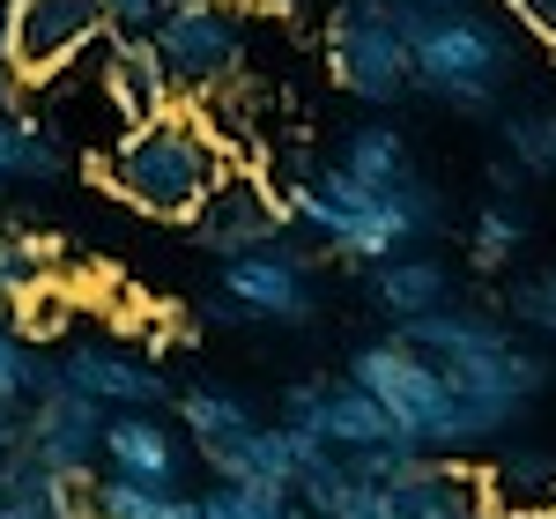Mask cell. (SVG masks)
<instances>
[{"label": "cell", "mask_w": 556, "mask_h": 519, "mask_svg": "<svg viewBox=\"0 0 556 519\" xmlns=\"http://www.w3.org/2000/svg\"><path fill=\"white\" fill-rule=\"evenodd\" d=\"M223 178H230L223 134L201 112H186V104L141 119V127H119L112 156H104V186L127 201L134 216H156V223H193Z\"/></svg>", "instance_id": "1"}, {"label": "cell", "mask_w": 556, "mask_h": 519, "mask_svg": "<svg viewBox=\"0 0 556 519\" xmlns=\"http://www.w3.org/2000/svg\"><path fill=\"white\" fill-rule=\"evenodd\" d=\"M282 201H290V216H298L319 245H334L342 260H364V267H379V260L438 238V223H445V201H438L430 178L408 186V193H379V186H364L349 164L290 178Z\"/></svg>", "instance_id": "2"}, {"label": "cell", "mask_w": 556, "mask_h": 519, "mask_svg": "<svg viewBox=\"0 0 556 519\" xmlns=\"http://www.w3.org/2000/svg\"><path fill=\"white\" fill-rule=\"evenodd\" d=\"M408 30V52H416V97L445 104V112H497V97L513 89V67H519V45L497 15L482 8H416L401 15Z\"/></svg>", "instance_id": "3"}, {"label": "cell", "mask_w": 556, "mask_h": 519, "mask_svg": "<svg viewBox=\"0 0 556 519\" xmlns=\"http://www.w3.org/2000/svg\"><path fill=\"white\" fill-rule=\"evenodd\" d=\"M408 0H334V23H327V67L356 104H401L416 97V52L401 30Z\"/></svg>", "instance_id": "4"}, {"label": "cell", "mask_w": 556, "mask_h": 519, "mask_svg": "<svg viewBox=\"0 0 556 519\" xmlns=\"http://www.w3.org/2000/svg\"><path fill=\"white\" fill-rule=\"evenodd\" d=\"M349 379L356 387H371L393 408V423L416 438L424 453H445V423H453V379H445V364L424 356V349H408L401 334H386V342H364L349 356Z\"/></svg>", "instance_id": "5"}, {"label": "cell", "mask_w": 556, "mask_h": 519, "mask_svg": "<svg viewBox=\"0 0 556 519\" xmlns=\"http://www.w3.org/2000/svg\"><path fill=\"white\" fill-rule=\"evenodd\" d=\"M215 319H260V327H312L319 319V282L312 260L290 245H260V253L223 260V290L208 304Z\"/></svg>", "instance_id": "6"}, {"label": "cell", "mask_w": 556, "mask_h": 519, "mask_svg": "<svg viewBox=\"0 0 556 519\" xmlns=\"http://www.w3.org/2000/svg\"><path fill=\"white\" fill-rule=\"evenodd\" d=\"M149 38L164 52L172 83L193 89V97L238 83V67H245V30H238V15H230L223 0H172Z\"/></svg>", "instance_id": "7"}, {"label": "cell", "mask_w": 556, "mask_h": 519, "mask_svg": "<svg viewBox=\"0 0 556 519\" xmlns=\"http://www.w3.org/2000/svg\"><path fill=\"white\" fill-rule=\"evenodd\" d=\"M104 30H112V8H104V0H15L8 67H15L23 83H52V75L75 67Z\"/></svg>", "instance_id": "8"}, {"label": "cell", "mask_w": 556, "mask_h": 519, "mask_svg": "<svg viewBox=\"0 0 556 519\" xmlns=\"http://www.w3.org/2000/svg\"><path fill=\"white\" fill-rule=\"evenodd\" d=\"M104 431H112V408L97 393H83L75 379L38 393L30 416H23V445L45 468H60V476H97L104 468Z\"/></svg>", "instance_id": "9"}, {"label": "cell", "mask_w": 556, "mask_h": 519, "mask_svg": "<svg viewBox=\"0 0 556 519\" xmlns=\"http://www.w3.org/2000/svg\"><path fill=\"white\" fill-rule=\"evenodd\" d=\"M282 223H290V201H282V193H267V178L230 172V178H223V186L208 193V201H201V216H193V238H201V253L238 260V253H260V245H275V238H282Z\"/></svg>", "instance_id": "10"}, {"label": "cell", "mask_w": 556, "mask_h": 519, "mask_svg": "<svg viewBox=\"0 0 556 519\" xmlns=\"http://www.w3.org/2000/svg\"><path fill=\"white\" fill-rule=\"evenodd\" d=\"M393 334L408 349H424L438 364H460V356H490V349H513L519 327L505 319V304H475V298H453L438 312H416V319H393Z\"/></svg>", "instance_id": "11"}, {"label": "cell", "mask_w": 556, "mask_h": 519, "mask_svg": "<svg viewBox=\"0 0 556 519\" xmlns=\"http://www.w3.org/2000/svg\"><path fill=\"white\" fill-rule=\"evenodd\" d=\"M386 505L393 519H505L490 497V476L453 468L445 453H424L401 482H386Z\"/></svg>", "instance_id": "12"}, {"label": "cell", "mask_w": 556, "mask_h": 519, "mask_svg": "<svg viewBox=\"0 0 556 519\" xmlns=\"http://www.w3.org/2000/svg\"><path fill=\"white\" fill-rule=\"evenodd\" d=\"M104 104L127 127H141V119H156V112L178 104V83L149 30H112V45H104Z\"/></svg>", "instance_id": "13"}, {"label": "cell", "mask_w": 556, "mask_h": 519, "mask_svg": "<svg viewBox=\"0 0 556 519\" xmlns=\"http://www.w3.org/2000/svg\"><path fill=\"white\" fill-rule=\"evenodd\" d=\"M60 364H67V379L83 393H97L104 408H164V401H172V379H164L156 364H141L134 349H119V342H83V349H67Z\"/></svg>", "instance_id": "14"}, {"label": "cell", "mask_w": 556, "mask_h": 519, "mask_svg": "<svg viewBox=\"0 0 556 519\" xmlns=\"http://www.w3.org/2000/svg\"><path fill=\"white\" fill-rule=\"evenodd\" d=\"M0 519H89V476H60L15 445L0 453Z\"/></svg>", "instance_id": "15"}, {"label": "cell", "mask_w": 556, "mask_h": 519, "mask_svg": "<svg viewBox=\"0 0 556 519\" xmlns=\"http://www.w3.org/2000/svg\"><path fill=\"white\" fill-rule=\"evenodd\" d=\"M104 468H119V476H134V482H156V490H178V482H186V445L172 438V423H164L156 408H112Z\"/></svg>", "instance_id": "16"}, {"label": "cell", "mask_w": 556, "mask_h": 519, "mask_svg": "<svg viewBox=\"0 0 556 519\" xmlns=\"http://www.w3.org/2000/svg\"><path fill=\"white\" fill-rule=\"evenodd\" d=\"M453 267L438 253H393L371 267V304H379L386 319H416V312H438V304H453Z\"/></svg>", "instance_id": "17"}, {"label": "cell", "mask_w": 556, "mask_h": 519, "mask_svg": "<svg viewBox=\"0 0 556 519\" xmlns=\"http://www.w3.org/2000/svg\"><path fill=\"white\" fill-rule=\"evenodd\" d=\"M342 164L364 186H379V193H408V186H424V164H416V149H408V134L401 127H356L342 149Z\"/></svg>", "instance_id": "18"}, {"label": "cell", "mask_w": 556, "mask_h": 519, "mask_svg": "<svg viewBox=\"0 0 556 519\" xmlns=\"http://www.w3.org/2000/svg\"><path fill=\"white\" fill-rule=\"evenodd\" d=\"M60 267V238H38V230H0V319L23 312V304L45 298Z\"/></svg>", "instance_id": "19"}, {"label": "cell", "mask_w": 556, "mask_h": 519, "mask_svg": "<svg viewBox=\"0 0 556 519\" xmlns=\"http://www.w3.org/2000/svg\"><path fill=\"white\" fill-rule=\"evenodd\" d=\"M490 497L505 519H556V460L549 453H505L490 468Z\"/></svg>", "instance_id": "20"}, {"label": "cell", "mask_w": 556, "mask_h": 519, "mask_svg": "<svg viewBox=\"0 0 556 519\" xmlns=\"http://www.w3.org/2000/svg\"><path fill=\"white\" fill-rule=\"evenodd\" d=\"M527 238H534V208H519V201H505V193H490V201L475 208V223H468V267L497 275V267H513V260L527 253Z\"/></svg>", "instance_id": "21"}, {"label": "cell", "mask_w": 556, "mask_h": 519, "mask_svg": "<svg viewBox=\"0 0 556 519\" xmlns=\"http://www.w3.org/2000/svg\"><path fill=\"white\" fill-rule=\"evenodd\" d=\"M497 149L513 156L527 178H556V104L549 97H527L497 119Z\"/></svg>", "instance_id": "22"}, {"label": "cell", "mask_w": 556, "mask_h": 519, "mask_svg": "<svg viewBox=\"0 0 556 519\" xmlns=\"http://www.w3.org/2000/svg\"><path fill=\"white\" fill-rule=\"evenodd\" d=\"M178 423L193 431V445H223V438H253L260 416L245 393H223V387H186L178 393Z\"/></svg>", "instance_id": "23"}, {"label": "cell", "mask_w": 556, "mask_h": 519, "mask_svg": "<svg viewBox=\"0 0 556 519\" xmlns=\"http://www.w3.org/2000/svg\"><path fill=\"white\" fill-rule=\"evenodd\" d=\"M164 497H178V490L134 482V476H119V468L89 476V519H156V512H164Z\"/></svg>", "instance_id": "24"}, {"label": "cell", "mask_w": 556, "mask_h": 519, "mask_svg": "<svg viewBox=\"0 0 556 519\" xmlns=\"http://www.w3.org/2000/svg\"><path fill=\"white\" fill-rule=\"evenodd\" d=\"M505 319H513L519 334H542V342H556V267H542V275H519L513 290H505Z\"/></svg>", "instance_id": "25"}, {"label": "cell", "mask_w": 556, "mask_h": 519, "mask_svg": "<svg viewBox=\"0 0 556 519\" xmlns=\"http://www.w3.org/2000/svg\"><path fill=\"white\" fill-rule=\"evenodd\" d=\"M15 172L23 178H60L67 172V149H60V134L30 119V112H15Z\"/></svg>", "instance_id": "26"}, {"label": "cell", "mask_w": 556, "mask_h": 519, "mask_svg": "<svg viewBox=\"0 0 556 519\" xmlns=\"http://www.w3.org/2000/svg\"><path fill=\"white\" fill-rule=\"evenodd\" d=\"M0 401H8V408L38 401V356L23 349V334H15V327H0Z\"/></svg>", "instance_id": "27"}, {"label": "cell", "mask_w": 556, "mask_h": 519, "mask_svg": "<svg viewBox=\"0 0 556 519\" xmlns=\"http://www.w3.org/2000/svg\"><path fill=\"white\" fill-rule=\"evenodd\" d=\"M505 15H513L527 38H542V45H556V0H505Z\"/></svg>", "instance_id": "28"}, {"label": "cell", "mask_w": 556, "mask_h": 519, "mask_svg": "<svg viewBox=\"0 0 556 519\" xmlns=\"http://www.w3.org/2000/svg\"><path fill=\"white\" fill-rule=\"evenodd\" d=\"M104 8H112V30H156V15L172 0H104Z\"/></svg>", "instance_id": "29"}, {"label": "cell", "mask_w": 556, "mask_h": 519, "mask_svg": "<svg viewBox=\"0 0 556 519\" xmlns=\"http://www.w3.org/2000/svg\"><path fill=\"white\" fill-rule=\"evenodd\" d=\"M0 178H23L15 172V112L0 104Z\"/></svg>", "instance_id": "30"}, {"label": "cell", "mask_w": 556, "mask_h": 519, "mask_svg": "<svg viewBox=\"0 0 556 519\" xmlns=\"http://www.w3.org/2000/svg\"><path fill=\"white\" fill-rule=\"evenodd\" d=\"M156 519H208V505H201V497H164Z\"/></svg>", "instance_id": "31"}, {"label": "cell", "mask_w": 556, "mask_h": 519, "mask_svg": "<svg viewBox=\"0 0 556 519\" xmlns=\"http://www.w3.org/2000/svg\"><path fill=\"white\" fill-rule=\"evenodd\" d=\"M8 45H15V0H0V67H8Z\"/></svg>", "instance_id": "32"}, {"label": "cell", "mask_w": 556, "mask_h": 519, "mask_svg": "<svg viewBox=\"0 0 556 519\" xmlns=\"http://www.w3.org/2000/svg\"><path fill=\"white\" fill-rule=\"evenodd\" d=\"M312 519H319V512H312Z\"/></svg>", "instance_id": "33"}]
</instances>
